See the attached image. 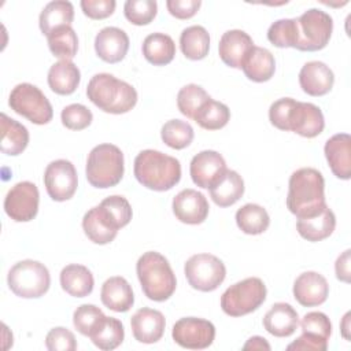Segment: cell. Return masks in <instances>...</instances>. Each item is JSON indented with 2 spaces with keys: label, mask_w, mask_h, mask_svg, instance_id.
<instances>
[{
  "label": "cell",
  "mask_w": 351,
  "mask_h": 351,
  "mask_svg": "<svg viewBox=\"0 0 351 351\" xmlns=\"http://www.w3.org/2000/svg\"><path fill=\"white\" fill-rule=\"evenodd\" d=\"M269 119L277 129L291 130L307 138L317 137L325 128L324 114L318 106L292 97H281L271 103Z\"/></svg>",
  "instance_id": "cell-1"
},
{
  "label": "cell",
  "mask_w": 351,
  "mask_h": 351,
  "mask_svg": "<svg viewBox=\"0 0 351 351\" xmlns=\"http://www.w3.org/2000/svg\"><path fill=\"white\" fill-rule=\"evenodd\" d=\"M287 207L298 218L314 217L326 207L325 181L317 169L302 167L291 174Z\"/></svg>",
  "instance_id": "cell-2"
},
{
  "label": "cell",
  "mask_w": 351,
  "mask_h": 351,
  "mask_svg": "<svg viewBox=\"0 0 351 351\" xmlns=\"http://www.w3.org/2000/svg\"><path fill=\"white\" fill-rule=\"evenodd\" d=\"M136 180L145 188L163 192L176 186L181 180L180 160L156 149L138 152L133 166Z\"/></svg>",
  "instance_id": "cell-3"
},
{
  "label": "cell",
  "mask_w": 351,
  "mask_h": 351,
  "mask_svg": "<svg viewBox=\"0 0 351 351\" xmlns=\"http://www.w3.org/2000/svg\"><path fill=\"white\" fill-rule=\"evenodd\" d=\"M88 99L108 114L129 112L137 103V90L112 74H95L86 86Z\"/></svg>",
  "instance_id": "cell-4"
},
{
  "label": "cell",
  "mask_w": 351,
  "mask_h": 351,
  "mask_svg": "<svg viewBox=\"0 0 351 351\" xmlns=\"http://www.w3.org/2000/svg\"><path fill=\"white\" fill-rule=\"evenodd\" d=\"M136 273L144 295L154 302H165L176 291V274L169 261L156 251H147L138 258Z\"/></svg>",
  "instance_id": "cell-5"
},
{
  "label": "cell",
  "mask_w": 351,
  "mask_h": 351,
  "mask_svg": "<svg viewBox=\"0 0 351 351\" xmlns=\"http://www.w3.org/2000/svg\"><path fill=\"white\" fill-rule=\"evenodd\" d=\"M123 154L114 144H99L93 147L86 159V180L100 189L115 186L123 177Z\"/></svg>",
  "instance_id": "cell-6"
},
{
  "label": "cell",
  "mask_w": 351,
  "mask_h": 351,
  "mask_svg": "<svg viewBox=\"0 0 351 351\" xmlns=\"http://www.w3.org/2000/svg\"><path fill=\"white\" fill-rule=\"evenodd\" d=\"M8 288L19 298L33 299L45 295L51 285V276L41 262L25 259L15 263L7 276Z\"/></svg>",
  "instance_id": "cell-7"
},
{
  "label": "cell",
  "mask_w": 351,
  "mask_h": 351,
  "mask_svg": "<svg viewBox=\"0 0 351 351\" xmlns=\"http://www.w3.org/2000/svg\"><path fill=\"white\" fill-rule=\"evenodd\" d=\"M266 285L258 277L244 278L230 285L221 296V308L230 317L247 315L266 300Z\"/></svg>",
  "instance_id": "cell-8"
},
{
  "label": "cell",
  "mask_w": 351,
  "mask_h": 351,
  "mask_svg": "<svg viewBox=\"0 0 351 351\" xmlns=\"http://www.w3.org/2000/svg\"><path fill=\"white\" fill-rule=\"evenodd\" d=\"M332 16L318 8H310L296 18V45L299 51H319L324 49L332 36Z\"/></svg>",
  "instance_id": "cell-9"
},
{
  "label": "cell",
  "mask_w": 351,
  "mask_h": 351,
  "mask_svg": "<svg viewBox=\"0 0 351 351\" xmlns=\"http://www.w3.org/2000/svg\"><path fill=\"white\" fill-rule=\"evenodd\" d=\"M8 106L16 114L25 117L32 123L45 125L53 117V110L47 96L33 84H18L10 93Z\"/></svg>",
  "instance_id": "cell-10"
},
{
  "label": "cell",
  "mask_w": 351,
  "mask_h": 351,
  "mask_svg": "<svg viewBox=\"0 0 351 351\" xmlns=\"http://www.w3.org/2000/svg\"><path fill=\"white\" fill-rule=\"evenodd\" d=\"M184 273L188 284L197 291H215L226 277L223 262L211 254L192 255L184 266Z\"/></svg>",
  "instance_id": "cell-11"
},
{
  "label": "cell",
  "mask_w": 351,
  "mask_h": 351,
  "mask_svg": "<svg viewBox=\"0 0 351 351\" xmlns=\"http://www.w3.org/2000/svg\"><path fill=\"white\" fill-rule=\"evenodd\" d=\"M302 335L287 346L289 351H325L332 335V324L326 314L310 311L300 321Z\"/></svg>",
  "instance_id": "cell-12"
},
{
  "label": "cell",
  "mask_w": 351,
  "mask_h": 351,
  "mask_svg": "<svg viewBox=\"0 0 351 351\" xmlns=\"http://www.w3.org/2000/svg\"><path fill=\"white\" fill-rule=\"evenodd\" d=\"M44 185L52 200L66 202L71 199L78 186V177L74 165L66 159L51 162L44 171Z\"/></svg>",
  "instance_id": "cell-13"
},
{
  "label": "cell",
  "mask_w": 351,
  "mask_h": 351,
  "mask_svg": "<svg viewBox=\"0 0 351 351\" xmlns=\"http://www.w3.org/2000/svg\"><path fill=\"white\" fill-rule=\"evenodd\" d=\"M40 193L36 184L21 181L5 195L4 211L15 222H29L38 211Z\"/></svg>",
  "instance_id": "cell-14"
},
{
  "label": "cell",
  "mask_w": 351,
  "mask_h": 351,
  "mask_svg": "<svg viewBox=\"0 0 351 351\" xmlns=\"http://www.w3.org/2000/svg\"><path fill=\"white\" fill-rule=\"evenodd\" d=\"M173 340L188 350H204L210 347L215 339V326L213 322L196 318L185 317L178 319L171 330Z\"/></svg>",
  "instance_id": "cell-15"
},
{
  "label": "cell",
  "mask_w": 351,
  "mask_h": 351,
  "mask_svg": "<svg viewBox=\"0 0 351 351\" xmlns=\"http://www.w3.org/2000/svg\"><path fill=\"white\" fill-rule=\"evenodd\" d=\"M82 229L92 243L103 245L111 243L117 237L121 226L110 210L100 203L85 213L82 218Z\"/></svg>",
  "instance_id": "cell-16"
},
{
  "label": "cell",
  "mask_w": 351,
  "mask_h": 351,
  "mask_svg": "<svg viewBox=\"0 0 351 351\" xmlns=\"http://www.w3.org/2000/svg\"><path fill=\"white\" fill-rule=\"evenodd\" d=\"M226 170L223 156L213 149L196 154L189 165V174L195 185L208 189Z\"/></svg>",
  "instance_id": "cell-17"
},
{
  "label": "cell",
  "mask_w": 351,
  "mask_h": 351,
  "mask_svg": "<svg viewBox=\"0 0 351 351\" xmlns=\"http://www.w3.org/2000/svg\"><path fill=\"white\" fill-rule=\"evenodd\" d=\"M208 202L196 189H182L173 199V213L176 218L188 225H199L208 215Z\"/></svg>",
  "instance_id": "cell-18"
},
{
  "label": "cell",
  "mask_w": 351,
  "mask_h": 351,
  "mask_svg": "<svg viewBox=\"0 0 351 351\" xmlns=\"http://www.w3.org/2000/svg\"><path fill=\"white\" fill-rule=\"evenodd\" d=\"M130 326L137 341L152 344L162 339L166 328V319L159 310L143 307L132 315Z\"/></svg>",
  "instance_id": "cell-19"
},
{
  "label": "cell",
  "mask_w": 351,
  "mask_h": 351,
  "mask_svg": "<svg viewBox=\"0 0 351 351\" xmlns=\"http://www.w3.org/2000/svg\"><path fill=\"white\" fill-rule=\"evenodd\" d=\"M329 295L326 278L317 271H304L293 282V296L304 307L322 304Z\"/></svg>",
  "instance_id": "cell-20"
},
{
  "label": "cell",
  "mask_w": 351,
  "mask_h": 351,
  "mask_svg": "<svg viewBox=\"0 0 351 351\" xmlns=\"http://www.w3.org/2000/svg\"><path fill=\"white\" fill-rule=\"evenodd\" d=\"M129 49L128 34L115 26L103 27L95 37L96 55L107 63L121 62Z\"/></svg>",
  "instance_id": "cell-21"
},
{
  "label": "cell",
  "mask_w": 351,
  "mask_h": 351,
  "mask_svg": "<svg viewBox=\"0 0 351 351\" xmlns=\"http://www.w3.org/2000/svg\"><path fill=\"white\" fill-rule=\"evenodd\" d=\"M299 84L310 96H324L330 92L335 84V74L324 62L311 60L303 64L299 71Z\"/></svg>",
  "instance_id": "cell-22"
},
{
  "label": "cell",
  "mask_w": 351,
  "mask_h": 351,
  "mask_svg": "<svg viewBox=\"0 0 351 351\" xmlns=\"http://www.w3.org/2000/svg\"><path fill=\"white\" fill-rule=\"evenodd\" d=\"M325 158L332 173L340 180L351 177V137L348 133L333 134L324 147Z\"/></svg>",
  "instance_id": "cell-23"
},
{
  "label": "cell",
  "mask_w": 351,
  "mask_h": 351,
  "mask_svg": "<svg viewBox=\"0 0 351 351\" xmlns=\"http://www.w3.org/2000/svg\"><path fill=\"white\" fill-rule=\"evenodd\" d=\"M252 47L254 41L248 33L240 29H233L222 34L218 44V52L221 60L226 66L241 69L243 62Z\"/></svg>",
  "instance_id": "cell-24"
},
{
  "label": "cell",
  "mask_w": 351,
  "mask_h": 351,
  "mask_svg": "<svg viewBox=\"0 0 351 351\" xmlns=\"http://www.w3.org/2000/svg\"><path fill=\"white\" fill-rule=\"evenodd\" d=\"M299 325L298 311L288 303H274L263 317V328L276 337L293 335Z\"/></svg>",
  "instance_id": "cell-25"
},
{
  "label": "cell",
  "mask_w": 351,
  "mask_h": 351,
  "mask_svg": "<svg viewBox=\"0 0 351 351\" xmlns=\"http://www.w3.org/2000/svg\"><path fill=\"white\" fill-rule=\"evenodd\" d=\"M101 303L117 313L128 311L134 303V295L130 284L121 276L107 278L100 291Z\"/></svg>",
  "instance_id": "cell-26"
},
{
  "label": "cell",
  "mask_w": 351,
  "mask_h": 351,
  "mask_svg": "<svg viewBox=\"0 0 351 351\" xmlns=\"http://www.w3.org/2000/svg\"><path fill=\"white\" fill-rule=\"evenodd\" d=\"M208 189L210 196L217 206L229 207L243 196L244 181L237 171L226 169Z\"/></svg>",
  "instance_id": "cell-27"
},
{
  "label": "cell",
  "mask_w": 351,
  "mask_h": 351,
  "mask_svg": "<svg viewBox=\"0 0 351 351\" xmlns=\"http://www.w3.org/2000/svg\"><path fill=\"white\" fill-rule=\"evenodd\" d=\"M241 70L248 80L254 82H266L276 71L274 56L269 49L254 45L247 53Z\"/></svg>",
  "instance_id": "cell-28"
},
{
  "label": "cell",
  "mask_w": 351,
  "mask_h": 351,
  "mask_svg": "<svg viewBox=\"0 0 351 351\" xmlns=\"http://www.w3.org/2000/svg\"><path fill=\"white\" fill-rule=\"evenodd\" d=\"M336 228V217L326 206L319 214L308 218H298V233L307 241H321L329 237Z\"/></svg>",
  "instance_id": "cell-29"
},
{
  "label": "cell",
  "mask_w": 351,
  "mask_h": 351,
  "mask_svg": "<svg viewBox=\"0 0 351 351\" xmlns=\"http://www.w3.org/2000/svg\"><path fill=\"white\" fill-rule=\"evenodd\" d=\"M60 285L70 296L85 298L92 293L95 280L92 271L86 266L71 263L62 269Z\"/></svg>",
  "instance_id": "cell-30"
},
{
  "label": "cell",
  "mask_w": 351,
  "mask_h": 351,
  "mask_svg": "<svg viewBox=\"0 0 351 351\" xmlns=\"http://www.w3.org/2000/svg\"><path fill=\"white\" fill-rule=\"evenodd\" d=\"M48 85L58 95H71L80 85V69L71 60H59L49 67Z\"/></svg>",
  "instance_id": "cell-31"
},
{
  "label": "cell",
  "mask_w": 351,
  "mask_h": 351,
  "mask_svg": "<svg viewBox=\"0 0 351 351\" xmlns=\"http://www.w3.org/2000/svg\"><path fill=\"white\" fill-rule=\"evenodd\" d=\"M29 144V132L18 121L1 114V144L0 149L5 155L16 156L22 154Z\"/></svg>",
  "instance_id": "cell-32"
},
{
  "label": "cell",
  "mask_w": 351,
  "mask_h": 351,
  "mask_svg": "<svg viewBox=\"0 0 351 351\" xmlns=\"http://www.w3.org/2000/svg\"><path fill=\"white\" fill-rule=\"evenodd\" d=\"M143 55L154 66L169 64L176 56V44L169 34L151 33L143 41Z\"/></svg>",
  "instance_id": "cell-33"
},
{
  "label": "cell",
  "mask_w": 351,
  "mask_h": 351,
  "mask_svg": "<svg viewBox=\"0 0 351 351\" xmlns=\"http://www.w3.org/2000/svg\"><path fill=\"white\" fill-rule=\"evenodd\" d=\"M74 19V7L70 1L55 0L48 3L38 18L40 30L48 36L60 26H71Z\"/></svg>",
  "instance_id": "cell-34"
},
{
  "label": "cell",
  "mask_w": 351,
  "mask_h": 351,
  "mask_svg": "<svg viewBox=\"0 0 351 351\" xmlns=\"http://www.w3.org/2000/svg\"><path fill=\"white\" fill-rule=\"evenodd\" d=\"M180 48L184 56L191 60L204 59L210 49L208 32L200 25L188 26L180 36Z\"/></svg>",
  "instance_id": "cell-35"
},
{
  "label": "cell",
  "mask_w": 351,
  "mask_h": 351,
  "mask_svg": "<svg viewBox=\"0 0 351 351\" xmlns=\"http://www.w3.org/2000/svg\"><path fill=\"white\" fill-rule=\"evenodd\" d=\"M236 223L245 234H261L267 230L270 217L262 206L247 203L236 211Z\"/></svg>",
  "instance_id": "cell-36"
},
{
  "label": "cell",
  "mask_w": 351,
  "mask_h": 351,
  "mask_svg": "<svg viewBox=\"0 0 351 351\" xmlns=\"http://www.w3.org/2000/svg\"><path fill=\"white\" fill-rule=\"evenodd\" d=\"M125 337V329L119 319L114 317H107L99 324V326L89 336L92 343L104 351L114 350L119 347Z\"/></svg>",
  "instance_id": "cell-37"
},
{
  "label": "cell",
  "mask_w": 351,
  "mask_h": 351,
  "mask_svg": "<svg viewBox=\"0 0 351 351\" xmlns=\"http://www.w3.org/2000/svg\"><path fill=\"white\" fill-rule=\"evenodd\" d=\"M49 51L60 60H71L78 51V37L71 26H60L47 36Z\"/></svg>",
  "instance_id": "cell-38"
},
{
  "label": "cell",
  "mask_w": 351,
  "mask_h": 351,
  "mask_svg": "<svg viewBox=\"0 0 351 351\" xmlns=\"http://www.w3.org/2000/svg\"><path fill=\"white\" fill-rule=\"evenodd\" d=\"M230 119V110L226 104L208 99L195 114L193 121L206 130L222 129Z\"/></svg>",
  "instance_id": "cell-39"
},
{
  "label": "cell",
  "mask_w": 351,
  "mask_h": 351,
  "mask_svg": "<svg viewBox=\"0 0 351 351\" xmlns=\"http://www.w3.org/2000/svg\"><path fill=\"white\" fill-rule=\"evenodd\" d=\"M193 129L192 126L181 119H170L167 121L160 130V137L163 143L173 149H184L193 140Z\"/></svg>",
  "instance_id": "cell-40"
},
{
  "label": "cell",
  "mask_w": 351,
  "mask_h": 351,
  "mask_svg": "<svg viewBox=\"0 0 351 351\" xmlns=\"http://www.w3.org/2000/svg\"><path fill=\"white\" fill-rule=\"evenodd\" d=\"M208 99L211 97L202 86L196 84H188L178 90L177 107L182 115H185L189 119H193L195 114Z\"/></svg>",
  "instance_id": "cell-41"
},
{
  "label": "cell",
  "mask_w": 351,
  "mask_h": 351,
  "mask_svg": "<svg viewBox=\"0 0 351 351\" xmlns=\"http://www.w3.org/2000/svg\"><path fill=\"white\" fill-rule=\"evenodd\" d=\"M267 40L278 48H295L296 45V18L278 19L270 25Z\"/></svg>",
  "instance_id": "cell-42"
},
{
  "label": "cell",
  "mask_w": 351,
  "mask_h": 351,
  "mask_svg": "<svg viewBox=\"0 0 351 351\" xmlns=\"http://www.w3.org/2000/svg\"><path fill=\"white\" fill-rule=\"evenodd\" d=\"M158 12L155 0H128L123 5L125 18L137 26L151 23Z\"/></svg>",
  "instance_id": "cell-43"
},
{
  "label": "cell",
  "mask_w": 351,
  "mask_h": 351,
  "mask_svg": "<svg viewBox=\"0 0 351 351\" xmlns=\"http://www.w3.org/2000/svg\"><path fill=\"white\" fill-rule=\"evenodd\" d=\"M104 318V313L97 306L81 304L73 314V324L81 335L89 337Z\"/></svg>",
  "instance_id": "cell-44"
},
{
  "label": "cell",
  "mask_w": 351,
  "mask_h": 351,
  "mask_svg": "<svg viewBox=\"0 0 351 351\" xmlns=\"http://www.w3.org/2000/svg\"><path fill=\"white\" fill-rule=\"evenodd\" d=\"M60 119H62L63 126H66L67 129L82 130L92 123L93 115H92L90 110L88 107H85L84 104L74 103V104L66 106L62 110Z\"/></svg>",
  "instance_id": "cell-45"
},
{
  "label": "cell",
  "mask_w": 351,
  "mask_h": 351,
  "mask_svg": "<svg viewBox=\"0 0 351 351\" xmlns=\"http://www.w3.org/2000/svg\"><path fill=\"white\" fill-rule=\"evenodd\" d=\"M45 347L49 351H74L77 350V341L67 328H52L45 337Z\"/></svg>",
  "instance_id": "cell-46"
},
{
  "label": "cell",
  "mask_w": 351,
  "mask_h": 351,
  "mask_svg": "<svg viewBox=\"0 0 351 351\" xmlns=\"http://www.w3.org/2000/svg\"><path fill=\"white\" fill-rule=\"evenodd\" d=\"M101 204L106 206L110 210V213L118 221L121 228L126 226L130 222L132 214H133L132 213V207H130L129 202L123 196H121V195L108 196L104 200H101Z\"/></svg>",
  "instance_id": "cell-47"
},
{
  "label": "cell",
  "mask_w": 351,
  "mask_h": 351,
  "mask_svg": "<svg viewBox=\"0 0 351 351\" xmlns=\"http://www.w3.org/2000/svg\"><path fill=\"white\" fill-rule=\"evenodd\" d=\"M115 0H82V12L90 19H104L112 15L115 10Z\"/></svg>",
  "instance_id": "cell-48"
},
{
  "label": "cell",
  "mask_w": 351,
  "mask_h": 351,
  "mask_svg": "<svg viewBox=\"0 0 351 351\" xmlns=\"http://www.w3.org/2000/svg\"><path fill=\"white\" fill-rule=\"evenodd\" d=\"M200 0H167L166 7L169 12L177 19H189L200 8Z\"/></svg>",
  "instance_id": "cell-49"
},
{
  "label": "cell",
  "mask_w": 351,
  "mask_h": 351,
  "mask_svg": "<svg viewBox=\"0 0 351 351\" xmlns=\"http://www.w3.org/2000/svg\"><path fill=\"white\" fill-rule=\"evenodd\" d=\"M350 250H346L337 259L335 263V271H336V277L337 280L343 281V282H350Z\"/></svg>",
  "instance_id": "cell-50"
},
{
  "label": "cell",
  "mask_w": 351,
  "mask_h": 351,
  "mask_svg": "<svg viewBox=\"0 0 351 351\" xmlns=\"http://www.w3.org/2000/svg\"><path fill=\"white\" fill-rule=\"evenodd\" d=\"M243 350H267L269 351L270 350V344L266 341L265 337L252 336L243 346Z\"/></svg>",
  "instance_id": "cell-51"
},
{
  "label": "cell",
  "mask_w": 351,
  "mask_h": 351,
  "mask_svg": "<svg viewBox=\"0 0 351 351\" xmlns=\"http://www.w3.org/2000/svg\"><path fill=\"white\" fill-rule=\"evenodd\" d=\"M350 313H346V315L343 317V321H341V335L346 340H350Z\"/></svg>",
  "instance_id": "cell-52"
}]
</instances>
